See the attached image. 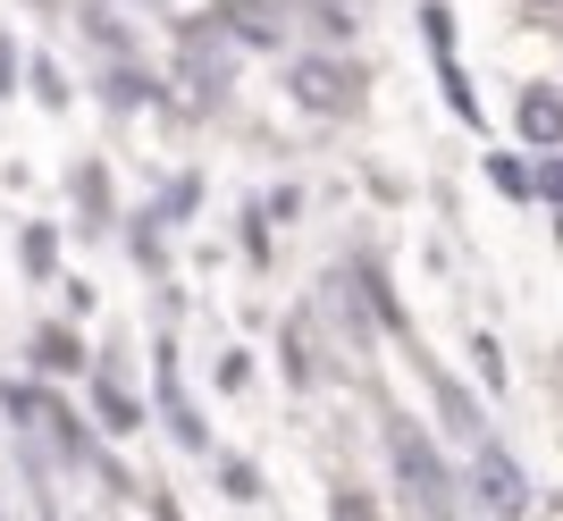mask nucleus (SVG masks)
<instances>
[{"mask_svg": "<svg viewBox=\"0 0 563 521\" xmlns=\"http://www.w3.org/2000/svg\"><path fill=\"white\" fill-rule=\"evenodd\" d=\"M387 446H396V472H404L412 497H421V505H446V463H438V446H429L404 412H387Z\"/></svg>", "mask_w": 563, "mask_h": 521, "instance_id": "1", "label": "nucleus"}, {"mask_svg": "<svg viewBox=\"0 0 563 521\" xmlns=\"http://www.w3.org/2000/svg\"><path fill=\"white\" fill-rule=\"evenodd\" d=\"M353 93H362V76H353L345 59H303V68H295V101H311V110H345Z\"/></svg>", "mask_w": 563, "mask_h": 521, "instance_id": "2", "label": "nucleus"}, {"mask_svg": "<svg viewBox=\"0 0 563 521\" xmlns=\"http://www.w3.org/2000/svg\"><path fill=\"white\" fill-rule=\"evenodd\" d=\"M479 497L505 505V513H521V472L505 463V454H488V463H479Z\"/></svg>", "mask_w": 563, "mask_h": 521, "instance_id": "3", "label": "nucleus"}, {"mask_svg": "<svg viewBox=\"0 0 563 521\" xmlns=\"http://www.w3.org/2000/svg\"><path fill=\"white\" fill-rule=\"evenodd\" d=\"M228 34H244V43H278L286 18H278V9H228Z\"/></svg>", "mask_w": 563, "mask_h": 521, "instance_id": "4", "label": "nucleus"}, {"mask_svg": "<svg viewBox=\"0 0 563 521\" xmlns=\"http://www.w3.org/2000/svg\"><path fill=\"white\" fill-rule=\"evenodd\" d=\"M521 135H530V143H555V93H530V101H521Z\"/></svg>", "mask_w": 563, "mask_h": 521, "instance_id": "5", "label": "nucleus"}, {"mask_svg": "<svg viewBox=\"0 0 563 521\" xmlns=\"http://www.w3.org/2000/svg\"><path fill=\"white\" fill-rule=\"evenodd\" d=\"M101 412H110V429H135V403L118 396V387H101Z\"/></svg>", "mask_w": 563, "mask_h": 521, "instance_id": "6", "label": "nucleus"}, {"mask_svg": "<svg viewBox=\"0 0 563 521\" xmlns=\"http://www.w3.org/2000/svg\"><path fill=\"white\" fill-rule=\"evenodd\" d=\"M336 521H371V505H362V497H336Z\"/></svg>", "mask_w": 563, "mask_h": 521, "instance_id": "7", "label": "nucleus"}]
</instances>
